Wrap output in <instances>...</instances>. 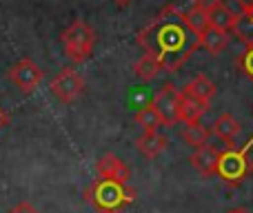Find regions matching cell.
Instances as JSON below:
<instances>
[{"instance_id":"cell-9","label":"cell","mask_w":253,"mask_h":213,"mask_svg":"<svg viewBox=\"0 0 253 213\" xmlns=\"http://www.w3.org/2000/svg\"><path fill=\"white\" fill-rule=\"evenodd\" d=\"M209 111V102H202L198 98H193L191 93H187L184 89H180V98H178V122L184 125H193L200 122V118Z\"/></svg>"},{"instance_id":"cell-11","label":"cell","mask_w":253,"mask_h":213,"mask_svg":"<svg viewBox=\"0 0 253 213\" xmlns=\"http://www.w3.org/2000/svg\"><path fill=\"white\" fill-rule=\"evenodd\" d=\"M169 140L160 133V131H144L138 140H135V147L142 153L144 158H158L162 151L167 149Z\"/></svg>"},{"instance_id":"cell-7","label":"cell","mask_w":253,"mask_h":213,"mask_svg":"<svg viewBox=\"0 0 253 213\" xmlns=\"http://www.w3.org/2000/svg\"><path fill=\"white\" fill-rule=\"evenodd\" d=\"M178 98H180V89H175V85L167 83L160 91L156 93L151 107L156 109V113L160 116L162 125L173 127L178 122Z\"/></svg>"},{"instance_id":"cell-1","label":"cell","mask_w":253,"mask_h":213,"mask_svg":"<svg viewBox=\"0 0 253 213\" xmlns=\"http://www.w3.org/2000/svg\"><path fill=\"white\" fill-rule=\"evenodd\" d=\"M138 44L144 53L158 58L162 69L173 74L200 49V38L187 27L182 9L178 4H167L138 31Z\"/></svg>"},{"instance_id":"cell-18","label":"cell","mask_w":253,"mask_h":213,"mask_svg":"<svg viewBox=\"0 0 253 213\" xmlns=\"http://www.w3.org/2000/svg\"><path fill=\"white\" fill-rule=\"evenodd\" d=\"M209 135H211V131L207 129L205 125H200V122H193V125H187V129L182 131L184 142L191 144L193 149L205 147V144L209 142Z\"/></svg>"},{"instance_id":"cell-6","label":"cell","mask_w":253,"mask_h":213,"mask_svg":"<svg viewBox=\"0 0 253 213\" xmlns=\"http://www.w3.org/2000/svg\"><path fill=\"white\" fill-rule=\"evenodd\" d=\"M42 78H44V71L40 69L34 60H29V58H22L20 62H16V65L9 69V80H11L22 93H31L42 83Z\"/></svg>"},{"instance_id":"cell-24","label":"cell","mask_w":253,"mask_h":213,"mask_svg":"<svg viewBox=\"0 0 253 213\" xmlns=\"http://www.w3.org/2000/svg\"><path fill=\"white\" fill-rule=\"evenodd\" d=\"M238 7H240V13H253V0H236Z\"/></svg>"},{"instance_id":"cell-4","label":"cell","mask_w":253,"mask_h":213,"mask_svg":"<svg viewBox=\"0 0 253 213\" xmlns=\"http://www.w3.org/2000/svg\"><path fill=\"white\" fill-rule=\"evenodd\" d=\"M96 44V31L84 20H74L65 31H62V47L65 56L74 62H84L93 51Z\"/></svg>"},{"instance_id":"cell-15","label":"cell","mask_w":253,"mask_h":213,"mask_svg":"<svg viewBox=\"0 0 253 213\" xmlns=\"http://www.w3.org/2000/svg\"><path fill=\"white\" fill-rule=\"evenodd\" d=\"M184 91L187 93H191L193 98H198V100H202V102H211V98L215 96V85L211 83L207 76H196V78L191 80L189 85H184Z\"/></svg>"},{"instance_id":"cell-10","label":"cell","mask_w":253,"mask_h":213,"mask_svg":"<svg viewBox=\"0 0 253 213\" xmlns=\"http://www.w3.org/2000/svg\"><path fill=\"white\" fill-rule=\"evenodd\" d=\"M218 160H220V151L213 149L211 144H205V147L196 149V151L191 153V158H189L191 167L200 175H205V178L215 175V171H218Z\"/></svg>"},{"instance_id":"cell-21","label":"cell","mask_w":253,"mask_h":213,"mask_svg":"<svg viewBox=\"0 0 253 213\" xmlns=\"http://www.w3.org/2000/svg\"><path fill=\"white\" fill-rule=\"evenodd\" d=\"M236 65H238V69H240L242 74H245L247 78L253 83V47H247L245 51L238 56Z\"/></svg>"},{"instance_id":"cell-27","label":"cell","mask_w":253,"mask_h":213,"mask_svg":"<svg viewBox=\"0 0 253 213\" xmlns=\"http://www.w3.org/2000/svg\"><path fill=\"white\" fill-rule=\"evenodd\" d=\"M116 4H118V7H126V4H131L133 2V0H114Z\"/></svg>"},{"instance_id":"cell-23","label":"cell","mask_w":253,"mask_h":213,"mask_svg":"<svg viewBox=\"0 0 253 213\" xmlns=\"http://www.w3.org/2000/svg\"><path fill=\"white\" fill-rule=\"evenodd\" d=\"M218 2H222V0H191V4H196V7H202V9H207L209 11L213 4H218Z\"/></svg>"},{"instance_id":"cell-17","label":"cell","mask_w":253,"mask_h":213,"mask_svg":"<svg viewBox=\"0 0 253 213\" xmlns=\"http://www.w3.org/2000/svg\"><path fill=\"white\" fill-rule=\"evenodd\" d=\"M184 22H187L189 29L200 38V36L209 29V13H207V9L196 7V4H193L189 11H184Z\"/></svg>"},{"instance_id":"cell-20","label":"cell","mask_w":253,"mask_h":213,"mask_svg":"<svg viewBox=\"0 0 253 213\" xmlns=\"http://www.w3.org/2000/svg\"><path fill=\"white\" fill-rule=\"evenodd\" d=\"M133 120H135V125L142 127V131H158L162 127L160 116H158L156 109H153L151 105H147V107L140 109V111L133 116Z\"/></svg>"},{"instance_id":"cell-5","label":"cell","mask_w":253,"mask_h":213,"mask_svg":"<svg viewBox=\"0 0 253 213\" xmlns=\"http://www.w3.org/2000/svg\"><path fill=\"white\" fill-rule=\"evenodd\" d=\"M83 89H84L83 76H80L76 69H69V67H67V69H62L60 74L51 80V93L60 102H65V105L74 102L76 98L83 93Z\"/></svg>"},{"instance_id":"cell-26","label":"cell","mask_w":253,"mask_h":213,"mask_svg":"<svg viewBox=\"0 0 253 213\" xmlns=\"http://www.w3.org/2000/svg\"><path fill=\"white\" fill-rule=\"evenodd\" d=\"M227 213H251V211L245 209V207H238V209H231V211H227Z\"/></svg>"},{"instance_id":"cell-14","label":"cell","mask_w":253,"mask_h":213,"mask_svg":"<svg viewBox=\"0 0 253 213\" xmlns=\"http://www.w3.org/2000/svg\"><path fill=\"white\" fill-rule=\"evenodd\" d=\"M207 13H209V27L220 29V31H231L233 25H236V18H238V13H233L231 9L227 7V2L213 4Z\"/></svg>"},{"instance_id":"cell-8","label":"cell","mask_w":253,"mask_h":213,"mask_svg":"<svg viewBox=\"0 0 253 213\" xmlns=\"http://www.w3.org/2000/svg\"><path fill=\"white\" fill-rule=\"evenodd\" d=\"M96 171L102 180H114V182H120V184H129V178H131V169L114 153H105L98 160Z\"/></svg>"},{"instance_id":"cell-22","label":"cell","mask_w":253,"mask_h":213,"mask_svg":"<svg viewBox=\"0 0 253 213\" xmlns=\"http://www.w3.org/2000/svg\"><path fill=\"white\" fill-rule=\"evenodd\" d=\"M9 213H40V211L36 209L31 202H18L16 207H11V209H9Z\"/></svg>"},{"instance_id":"cell-13","label":"cell","mask_w":253,"mask_h":213,"mask_svg":"<svg viewBox=\"0 0 253 213\" xmlns=\"http://www.w3.org/2000/svg\"><path fill=\"white\" fill-rule=\"evenodd\" d=\"M213 135L227 142V147H233V138L240 133V122L231 116V113H222L213 120Z\"/></svg>"},{"instance_id":"cell-12","label":"cell","mask_w":253,"mask_h":213,"mask_svg":"<svg viewBox=\"0 0 253 213\" xmlns=\"http://www.w3.org/2000/svg\"><path fill=\"white\" fill-rule=\"evenodd\" d=\"M229 43H231V34H229V31L213 29V27H209V29L200 36V47H205L211 56L222 53L224 49L229 47Z\"/></svg>"},{"instance_id":"cell-16","label":"cell","mask_w":253,"mask_h":213,"mask_svg":"<svg viewBox=\"0 0 253 213\" xmlns=\"http://www.w3.org/2000/svg\"><path fill=\"white\" fill-rule=\"evenodd\" d=\"M160 71H162V65L158 62V58L149 56V53H144V56L133 65V74L138 76L140 80H144V83L156 80L158 76H160Z\"/></svg>"},{"instance_id":"cell-19","label":"cell","mask_w":253,"mask_h":213,"mask_svg":"<svg viewBox=\"0 0 253 213\" xmlns=\"http://www.w3.org/2000/svg\"><path fill=\"white\" fill-rule=\"evenodd\" d=\"M231 31L233 36H238L240 43H245L247 47H253V13H238Z\"/></svg>"},{"instance_id":"cell-2","label":"cell","mask_w":253,"mask_h":213,"mask_svg":"<svg viewBox=\"0 0 253 213\" xmlns=\"http://www.w3.org/2000/svg\"><path fill=\"white\" fill-rule=\"evenodd\" d=\"M135 198V191L126 184L114 182V180H93L91 187L84 191V200H89L100 213H116L123 207L131 205Z\"/></svg>"},{"instance_id":"cell-3","label":"cell","mask_w":253,"mask_h":213,"mask_svg":"<svg viewBox=\"0 0 253 213\" xmlns=\"http://www.w3.org/2000/svg\"><path fill=\"white\" fill-rule=\"evenodd\" d=\"M253 147V135L247 140L245 147L236 149V147H229L224 153H220V160H218V171L215 175H220V180L231 187H238L242 184L249 173L253 171V162L249 160V151Z\"/></svg>"},{"instance_id":"cell-25","label":"cell","mask_w":253,"mask_h":213,"mask_svg":"<svg viewBox=\"0 0 253 213\" xmlns=\"http://www.w3.org/2000/svg\"><path fill=\"white\" fill-rule=\"evenodd\" d=\"M7 122H9V116H7V113H4V109L0 107V129H2V127L7 125Z\"/></svg>"}]
</instances>
